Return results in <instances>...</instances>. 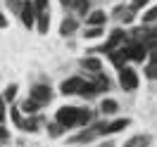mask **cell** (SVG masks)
Here are the masks:
<instances>
[{"label": "cell", "mask_w": 157, "mask_h": 147, "mask_svg": "<svg viewBox=\"0 0 157 147\" xmlns=\"http://www.w3.org/2000/svg\"><path fill=\"white\" fill-rule=\"evenodd\" d=\"M121 52H124V57L126 59H133V62H143L145 59V45L140 43V40H124V48H121Z\"/></svg>", "instance_id": "obj_1"}, {"label": "cell", "mask_w": 157, "mask_h": 147, "mask_svg": "<svg viewBox=\"0 0 157 147\" xmlns=\"http://www.w3.org/2000/svg\"><path fill=\"white\" fill-rule=\"evenodd\" d=\"M76 116H78V107H59L57 109V123L62 128H74L76 126Z\"/></svg>", "instance_id": "obj_2"}, {"label": "cell", "mask_w": 157, "mask_h": 147, "mask_svg": "<svg viewBox=\"0 0 157 147\" xmlns=\"http://www.w3.org/2000/svg\"><path fill=\"white\" fill-rule=\"evenodd\" d=\"M36 14H38V10L33 7V2H31V0H21L19 17H21V21H24V26H26V29H31V26L36 24Z\"/></svg>", "instance_id": "obj_3"}, {"label": "cell", "mask_w": 157, "mask_h": 147, "mask_svg": "<svg viewBox=\"0 0 157 147\" xmlns=\"http://www.w3.org/2000/svg\"><path fill=\"white\" fill-rule=\"evenodd\" d=\"M119 83H121L124 90H136L138 88V74L128 67H121L119 69Z\"/></svg>", "instance_id": "obj_4"}, {"label": "cell", "mask_w": 157, "mask_h": 147, "mask_svg": "<svg viewBox=\"0 0 157 147\" xmlns=\"http://www.w3.org/2000/svg\"><path fill=\"white\" fill-rule=\"evenodd\" d=\"M31 97L36 100L38 105H48L50 100H52V90L45 83H36V86H31Z\"/></svg>", "instance_id": "obj_5"}, {"label": "cell", "mask_w": 157, "mask_h": 147, "mask_svg": "<svg viewBox=\"0 0 157 147\" xmlns=\"http://www.w3.org/2000/svg\"><path fill=\"white\" fill-rule=\"evenodd\" d=\"M124 40H126V33H124V31H121V29H114V31H112V33H109V40H107V43H105L102 48L93 50V52H109V50H114V48H117V45H121Z\"/></svg>", "instance_id": "obj_6"}, {"label": "cell", "mask_w": 157, "mask_h": 147, "mask_svg": "<svg viewBox=\"0 0 157 147\" xmlns=\"http://www.w3.org/2000/svg\"><path fill=\"white\" fill-rule=\"evenodd\" d=\"M81 83H83V79H78V76H71V79L62 81L59 90H62V95H76L78 88H81Z\"/></svg>", "instance_id": "obj_7"}, {"label": "cell", "mask_w": 157, "mask_h": 147, "mask_svg": "<svg viewBox=\"0 0 157 147\" xmlns=\"http://www.w3.org/2000/svg\"><path fill=\"white\" fill-rule=\"evenodd\" d=\"M78 29V21H76V17H67V19L62 21V26H59V33L64 36V38H69L74 31Z\"/></svg>", "instance_id": "obj_8"}, {"label": "cell", "mask_w": 157, "mask_h": 147, "mask_svg": "<svg viewBox=\"0 0 157 147\" xmlns=\"http://www.w3.org/2000/svg\"><path fill=\"white\" fill-rule=\"evenodd\" d=\"M93 83H95V90H98V93H105V90L112 88V81H109L102 71H95V81H93Z\"/></svg>", "instance_id": "obj_9"}, {"label": "cell", "mask_w": 157, "mask_h": 147, "mask_svg": "<svg viewBox=\"0 0 157 147\" xmlns=\"http://www.w3.org/2000/svg\"><path fill=\"white\" fill-rule=\"evenodd\" d=\"M36 24H38V33H48V29H50V12L40 10L38 14H36Z\"/></svg>", "instance_id": "obj_10"}, {"label": "cell", "mask_w": 157, "mask_h": 147, "mask_svg": "<svg viewBox=\"0 0 157 147\" xmlns=\"http://www.w3.org/2000/svg\"><path fill=\"white\" fill-rule=\"evenodd\" d=\"M86 17H88V26H102V24L107 21V14L100 12V10L90 12V14H86Z\"/></svg>", "instance_id": "obj_11"}, {"label": "cell", "mask_w": 157, "mask_h": 147, "mask_svg": "<svg viewBox=\"0 0 157 147\" xmlns=\"http://www.w3.org/2000/svg\"><path fill=\"white\" fill-rule=\"evenodd\" d=\"M81 67L95 74V71H100V69H102V62H100L98 57H83V59H81Z\"/></svg>", "instance_id": "obj_12"}, {"label": "cell", "mask_w": 157, "mask_h": 147, "mask_svg": "<svg viewBox=\"0 0 157 147\" xmlns=\"http://www.w3.org/2000/svg\"><path fill=\"white\" fill-rule=\"evenodd\" d=\"M76 95H81V97H86V100H90V97H95L98 95V90H95V83H81V88H78V93Z\"/></svg>", "instance_id": "obj_13"}, {"label": "cell", "mask_w": 157, "mask_h": 147, "mask_svg": "<svg viewBox=\"0 0 157 147\" xmlns=\"http://www.w3.org/2000/svg\"><path fill=\"white\" fill-rule=\"evenodd\" d=\"M71 10H76V14H88L90 0H71Z\"/></svg>", "instance_id": "obj_14"}, {"label": "cell", "mask_w": 157, "mask_h": 147, "mask_svg": "<svg viewBox=\"0 0 157 147\" xmlns=\"http://www.w3.org/2000/svg\"><path fill=\"white\" fill-rule=\"evenodd\" d=\"M119 105L114 102V100H102V105H100V112L102 114H117Z\"/></svg>", "instance_id": "obj_15"}, {"label": "cell", "mask_w": 157, "mask_h": 147, "mask_svg": "<svg viewBox=\"0 0 157 147\" xmlns=\"http://www.w3.org/2000/svg\"><path fill=\"white\" fill-rule=\"evenodd\" d=\"M93 121V114H90L88 109H81L78 107V116H76V126H86V123H90Z\"/></svg>", "instance_id": "obj_16"}, {"label": "cell", "mask_w": 157, "mask_h": 147, "mask_svg": "<svg viewBox=\"0 0 157 147\" xmlns=\"http://www.w3.org/2000/svg\"><path fill=\"white\" fill-rule=\"evenodd\" d=\"M21 130H26V133H36L38 130V119L36 116H31V119H26V121H21Z\"/></svg>", "instance_id": "obj_17"}, {"label": "cell", "mask_w": 157, "mask_h": 147, "mask_svg": "<svg viewBox=\"0 0 157 147\" xmlns=\"http://www.w3.org/2000/svg\"><path fill=\"white\" fill-rule=\"evenodd\" d=\"M93 138H95V130H88V128H86V130H81L78 135L71 138V142H90Z\"/></svg>", "instance_id": "obj_18"}, {"label": "cell", "mask_w": 157, "mask_h": 147, "mask_svg": "<svg viewBox=\"0 0 157 147\" xmlns=\"http://www.w3.org/2000/svg\"><path fill=\"white\" fill-rule=\"evenodd\" d=\"M107 55H109V59H112V64H114L117 69H121V67H124V59H126V57H124V52H121V50H119V52H114V50H109Z\"/></svg>", "instance_id": "obj_19"}, {"label": "cell", "mask_w": 157, "mask_h": 147, "mask_svg": "<svg viewBox=\"0 0 157 147\" xmlns=\"http://www.w3.org/2000/svg\"><path fill=\"white\" fill-rule=\"evenodd\" d=\"M21 109H24L26 114H36V112L40 109V105H38V102H36L33 97H29L26 102H24V105H21Z\"/></svg>", "instance_id": "obj_20"}, {"label": "cell", "mask_w": 157, "mask_h": 147, "mask_svg": "<svg viewBox=\"0 0 157 147\" xmlns=\"http://www.w3.org/2000/svg\"><path fill=\"white\" fill-rule=\"evenodd\" d=\"M83 36L86 38H98V36H102V26H88Z\"/></svg>", "instance_id": "obj_21"}, {"label": "cell", "mask_w": 157, "mask_h": 147, "mask_svg": "<svg viewBox=\"0 0 157 147\" xmlns=\"http://www.w3.org/2000/svg\"><path fill=\"white\" fill-rule=\"evenodd\" d=\"M150 142V138L147 135H138V138H133V140H128L126 142V147H136V145H147Z\"/></svg>", "instance_id": "obj_22"}, {"label": "cell", "mask_w": 157, "mask_h": 147, "mask_svg": "<svg viewBox=\"0 0 157 147\" xmlns=\"http://www.w3.org/2000/svg\"><path fill=\"white\" fill-rule=\"evenodd\" d=\"M145 74H147V79H155V52H150V62H147Z\"/></svg>", "instance_id": "obj_23"}, {"label": "cell", "mask_w": 157, "mask_h": 147, "mask_svg": "<svg viewBox=\"0 0 157 147\" xmlns=\"http://www.w3.org/2000/svg\"><path fill=\"white\" fill-rule=\"evenodd\" d=\"M14 97H17V86L12 83V86H7V90H5V102H12Z\"/></svg>", "instance_id": "obj_24"}, {"label": "cell", "mask_w": 157, "mask_h": 147, "mask_svg": "<svg viewBox=\"0 0 157 147\" xmlns=\"http://www.w3.org/2000/svg\"><path fill=\"white\" fill-rule=\"evenodd\" d=\"M48 133L52 138H59V135H62V126H59V123H50V126H48Z\"/></svg>", "instance_id": "obj_25"}, {"label": "cell", "mask_w": 157, "mask_h": 147, "mask_svg": "<svg viewBox=\"0 0 157 147\" xmlns=\"http://www.w3.org/2000/svg\"><path fill=\"white\" fill-rule=\"evenodd\" d=\"M155 17H157V10H147L145 14H143V24H152Z\"/></svg>", "instance_id": "obj_26"}, {"label": "cell", "mask_w": 157, "mask_h": 147, "mask_svg": "<svg viewBox=\"0 0 157 147\" xmlns=\"http://www.w3.org/2000/svg\"><path fill=\"white\" fill-rule=\"evenodd\" d=\"M12 121H14L17 126H21V121H24V119H21V114H19V109H17V107H12Z\"/></svg>", "instance_id": "obj_27"}, {"label": "cell", "mask_w": 157, "mask_h": 147, "mask_svg": "<svg viewBox=\"0 0 157 147\" xmlns=\"http://www.w3.org/2000/svg\"><path fill=\"white\" fill-rule=\"evenodd\" d=\"M31 2H33V7H36V10H48V0H31Z\"/></svg>", "instance_id": "obj_28"}, {"label": "cell", "mask_w": 157, "mask_h": 147, "mask_svg": "<svg viewBox=\"0 0 157 147\" xmlns=\"http://www.w3.org/2000/svg\"><path fill=\"white\" fill-rule=\"evenodd\" d=\"M7 5H10V10H12V12H19L21 0H7Z\"/></svg>", "instance_id": "obj_29"}, {"label": "cell", "mask_w": 157, "mask_h": 147, "mask_svg": "<svg viewBox=\"0 0 157 147\" xmlns=\"http://www.w3.org/2000/svg\"><path fill=\"white\" fill-rule=\"evenodd\" d=\"M5 121V100H0V123Z\"/></svg>", "instance_id": "obj_30"}, {"label": "cell", "mask_w": 157, "mask_h": 147, "mask_svg": "<svg viewBox=\"0 0 157 147\" xmlns=\"http://www.w3.org/2000/svg\"><path fill=\"white\" fill-rule=\"evenodd\" d=\"M7 138H10V133H7V130H5V128L0 126V142H5V140H7Z\"/></svg>", "instance_id": "obj_31"}, {"label": "cell", "mask_w": 157, "mask_h": 147, "mask_svg": "<svg viewBox=\"0 0 157 147\" xmlns=\"http://www.w3.org/2000/svg\"><path fill=\"white\" fill-rule=\"evenodd\" d=\"M147 2H150V0H133V5H131V7H145Z\"/></svg>", "instance_id": "obj_32"}, {"label": "cell", "mask_w": 157, "mask_h": 147, "mask_svg": "<svg viewBox=\"0 0 157 147\" xmlns=\"http://www.w3.org/2000/svg\"><path fill=\"white\" fill-rule=\"evenodd\" d=\"M5 26H7V19H5V14L0 12V29H5Z\"/></svg>", "instance_id": "obj_33"}, {"label": "cell", "mask_w": 157, "mask_h": 147, "mask_svg": "<svg viewBox=\"0 0 157 147\" xmlns=\"http://www.w3.org/2000/svg\"><path fill=\"white\" fill-rule=\"evenodd\" d=\"M62 7H71V0H62Z\"/></svg>", "instance_id": "obj_34"}]
</instances>
